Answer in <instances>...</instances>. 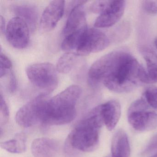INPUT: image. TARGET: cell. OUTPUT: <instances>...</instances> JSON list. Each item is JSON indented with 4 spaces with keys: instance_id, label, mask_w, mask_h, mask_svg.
Segmentation results:
<instances>
[{
    "instance_id": "11",
    "label": "cell",
    "mask_w": 157,
    "mask_h": 157,
    "mask_svg": "<svg viewBox=\"0 0 157 157\" xmlns=\"http://www.w3.org/2000/svg\"><path fill=\"white\" fill-rule=\"evenodd\" d=\"M87 1H78L74 5L68 17L63 31L65 36L87 27L86 14L83 5Z\"/></svg>"
},
{
    "instance_id": "9",
    "label": "cell",
    "mask_w": 157,
    "mask_h": 157,
    "mask_svg": "<svg viewBox=\"0 0 157 157\" xmlns=\"http://www.w3.org/2000/svg\"><path fill=\"white\" fill-rule=\"evenodd\" d=\"M64 1H53L46 7L40 20V27L44 32L53 30L63 16L65 10Z\"/></svg>"
},
{
    "instance_id": "22",
    "label": "cell",
    "mask_w": 157,
    "mask_h": 157,
    "mask_svg": "<svg viewBox=\"0 0 157 157\" xmlns=\"http://www.w3.org/2000/svg\"><path fill=\"white\" fill-rule=\"evenodd\" d=\"M12 64L9 58L1 52V69H0V77L2 78L7 73L8 71L11 70Z\"/></svg>"
},
{
    "instance_id": "3",
    "label": "cell",
    "mask_w": 157,
    "mask_h": 157,
    "mask_svg": "<svg viewBox=\"0 0 157 157\" xmlns=\"http://www.w3.org/2000/svg\"><path fill=\"white\" fill-rule=\"evenodd\" d=\"M104 124L100 105L94 108L69 135L66 147L83 152H91L97 148L100 132Z\"/></svg>"
},
{
    "instance_id": "20",
    "label": "cell",
    "mask_w": 157,
    "mask_h": 157,
    "mask_svg": "<svg viewBox=\"0 0 157 157\" xmlns=\"http://www.w3.org/2000/svg\"><path fill=\"white\" fill-rule=\"evenodd\" d=\"M144 96L148 105L157 109V87L151 86L147 88L144 92Z\"/></svg>"
},
{
    "instance_id": "30",
    "label": "cell",
    "mask_w": 157,
    "mask_h": 157,
    "mask_svg": "<svg viewBox=\"0 0 157 157\" xmlns=\"http://www.w3.org/2000/svg\"><path fill=\"white\" fill-rule=\"evenodd\" d=\"M151 157H157V152H156V153H155L154 155H152V156Z\"/></svg>"
},
{
    "instance_id": "29",
    "label": "cell",
    "mask_w": 157,
    "mask_h": 157,
    "mask_svg": "<svg viewBox=\"0 0 157 157\" xmlns=\"http://www.w3.org/2000/svg\"><path fill=\"white\" fill-rule=\"evenodd\" d=\"M155 47H156V48L157 49V39H156L155 41Z\"/></svg>"
},
{
    "instance_id": "26",
    "label": "cell",
    "mask_w": 157,
    "mask_h": 157,
    "mask_svg": "<svg viewBox=\"0 0 157 157\" xmlns=\"http://www.w3.org/2000/svg\"><path fill=\"white\" fill-rule=\"evenodd\" d=\"M156 151H157V134L153 136L150 140L142 154L147 155Z\"/></svg>"
},
{
    "instance_id": "14",
    "label": "cell",
    "mask_w": 157,
    "mask_h": 157,
    "mask_svg": "<svg viewBox=\"0 0 157 157\" xmlns=\"http://www.w3.org/2000/svg\"><path fill=\"white\" fill-rule=\"evenodd\" d=\"M112 157H130V147L126 133L122 129L117 130L112 138Z\"/></svg>"
},
{
    "instance_id": "25",
    "label": "cell",
    "mask_w": 157,
    "mask_h": 157,
    "mask_svg": "<svg viewBox=\"0 0 157 157\" xmlns=\"http://www.w3.org/2000/svg\"><path fill=\"white\" fill-rule=\"evenodd\" d=\"M142 7L143 10L149 14H157V1H142Z\"/></svg>"
},
{
    "instance_id": "8",
    "label": "cell",
    "mask_w": 157,
    "mask_h": 157,
    "mask_svg": "<svg viewBox=\"0 0 157 157\" xmlns=\"http://www.w3.org/2000/svg\"><path fill=\"white\" fill-rule=\"evenodd\" d=\"M125 4L124 1H111L109 5L96 19L94 27L108 28L115 25L123 16Z\"/></svg>"
},
{
    "instance_id": "24",
    "label": "cell",
    "mask_w": 157,
    "mask_h": 157,
    "mask_svg": "<svg viewBox=\"0 0 157 157\" xmlns=\"http://www.w3.org/2000/svg\"><path fill=\"white\" fill-rule=\"evenodd\" d=\"M111 1H96L92 4L90 10L93 13L101 14L107 7Z\"/></svg>"
},
{
    "instance_id": "6",
    "label": "cell",
    "mask_w": 157,
    "mask_h": 157,
    "mask_svg": "<svg viewBox=\"0 0 157 157\" xmlns=\"http://www.w3.org/2000/svg\"><path fill=\"white\" fill-rule=\"evenodd\" d=\"M109 44L106 35L94 28H87L76 50L78 56H86L105 49Z\"/></svg>"
},
{
    "instance_id": "16",
    "label": "cell",
    "mask_w": 157,
    "mask_h": 157,
    "mask_svg": "<svg viewBox=\"0 0 157 157\" xmlns=\"http://www.w3.org/2000/svg\"><path fill=\"white\" fill-rule=\"evenodd\" d=\"M13 10L17 16L23 19L32 30H34L37 23V11L29 5H17L13 7Z\"/></svg>"
},
{
    "instance_id": "13",
    "label": "cell",
    "mask_w": 157,
    "mask_h": 157,
    "mask_svg": "<svg viewBox=\"0 0 157 157\" xmlns=\"http://www.w3.org/2000/svg\"><path fill=\"white\" fill-rule=\"evenodd\" d=\"M58 150L57 141L48 138L36 139L31 146V151L34 157H55Z\"/></svg>"
},
{
    "instance_id": "12",
    "label": "cell",
    "mask_w": 157,
    "mask_h": 157,
    "mask_svg": "<svg viewBox=\"0 0 157 157\" xmlns=\"http://www.w3.org/2000/svg\"><path fill=\"white\" fill-rule=\"evenodd\" d=\"M100 106L104 124L108 130H113L118 123L121 116L120 104L115 100H111L100 105Z\"/></svg>"
},
{
    "instance_id": "17",
    "label": "cell",
    "mask_w": 157,
    "mask_h": 157,
    "mask_svg": "<svg viewBox=\"0 0 157 157\" xmlns=\"http://www.w3.org/2000/svg\"><path fill=\"white\" fill-rule=\"evenodd\" d=\"M78 56L76 52H67L63 54L57 62L58 72L62 74H67L71 71L77 63Z\"/></svg>"
},
{
    "instance_id": "2",
    "label": "cell",
    "mask_w": 157,
    "mask_h": 157,
    "mask_svg": "<svg viewBox=\"0 0 157 157\" xmlns=\"http://www.w3.org/2000/svg\"><path fill=\"white\" fill-rule=\"evenodd\" d=\"M82 92L79 86L72 85L48 99L42 123L47 125H59L73 121L77 115L76 104Z\"/></svg>"
},
{
    "instance_id": "7",
    "label": "cell",
    "mask_w": 157,
    "mask_h": 157,
    "mask_svg": "<svg viewBox=\"0 0 157 157\" xmlns=\"http://www.w3.org/2000/svg\"><path fill=\"white\" fill-rule=\"evenodd\" d=\"M7 40L13 47L23 49L29 42V28L26 22L18 16L10 20L6 28Z\"/></svg>"
},
{
    "instance_id": "4",
    "label": "cell",
    "mask_w": 157,
    "mask_h": 157,
    "mask_svg": "<svg viewBox=\"0 0 157 157\" xmlns=\"http://www.w3.org/2000/svg\"><path fill=\"white\" fill-rule=\"evenodd\" d=\"M26 75L35 87L47 95L57 87L59 78L56 67L50 63L32 64L27 67Z\"/></svg>"
},
{
    "instance_id": "19",
    "label": "cell",
    "mask_w": 157,
    "mask_h": 157,
    "mask_svg": "<svg viewBox=\"0 0 157 157\" xmlns=\"http://www.w3.org/2000/svg\"><path fill=\"white\" fill-rule=\"evenodd\" d=\"M87 28L88 27L71 33L65 36L61 45L62 50L69 52L74 49L76 50L83 33Z\"/></svg>"
},
{
    "instance_id": "21",
    "label": "cell",
    "mask_w": 157,
    "mask_h": 157,
    "mask_svg": "<svg viewBox=\"0 0 157 157\" xmlns=\"http://www.w3.org/2000/svg\"><path fill=\"white\" fill-rule=\"evenodd\" d=\"M10 117V112L7 103L3 98L2 94H1V103H0V124L1 125L5 124L8 123Z\"/></svg>"
},
{
    "instance_id": "27",
    "label": "cell",
    "mask_w": 157,
    "mask_h": 157,
    "mask_svg": "<svg viewBox=\"0 0 157 157\" xmlns=\"http://www.w3.org/2000/svg\"><path fill=\"white\" fill-rule=\"evenodd\" d=\"M16 88V81L13 72L11 71L9 82V90L10 92H14Z\"/></svg>"
},
{
    "instance_id": "15",
    "label": "cell",
    "mask_w": 157,
    "mask_h": 157,
    "mask_svg": "<svg viewBox=\"0 0 157 157\" xmlns=\"http://www.w3.org/2000/svg\"><path fill=\"white\" fill-rule=\"evenodd\" d=\"M140 52L146 62L149 83L157 82V55L151 48L143 47Z\"/></svg>"
},
{
    "instance_id": "5",
    "label": "cell",
    "mask_w": 157,
    "mask_h": 157,
    "mask_svg": "<svg viewBox=\"0 0 157 157\" xmlns=\"http://www.w3.org/2000/svg\"><path fill=\"white\" fill-rule=\"evenodd\" d=\"M48 100L46 94H40L22 106L15 116L17 124L28 128L42 123Z\"/></svg>"
},
{
    "instance_id": "1",
    "label": "cell",
    "mask_w": 157,
    "mask_h": 157,
    "mask_svg": "<svg viewBox=\"0 0 157 157\" xmlns=\"http://www.w3.org/2000/svg\"><path fill=\"white\" fill-rule=\"evenodd\" d=\"M93 85L103 84L118 93L129 92L141 82L148 83L147 74L137 60L125 50L110 52L97 59L88 72Z\"/></svg>"
},
{
    "instance_id": "10",
    "label": "cell",
    "mask_w": 157,
    "mask_h": 157,
    "mask_svg": "<svg viewBox=\"0 0 157 157\" xmlns=\"http://www.w3.org/2000/svg\"><path fill=\"white\" fill-rule=\"evenodd\" d=\"M128 119L130 125L140 132L151 131L157 128V113L144 111L128 113Z\"/></svg>"
},
{
    "instance_id": "18",
    "label": "cell",
    "mask_w": 157,
    "mask_h": 157,
    "mask_svg": "<svg viewBox=\"0 0 157 157\" xmlns=\"http://www.w3.org/2000/svg\"><path fill=\"white\" fill-rule=\"evenodd\" d=\"M1 146L11 153H23L26 150L25 139L23 135H19L15 138L1 142Z\"/></svg>"
},
{
    "instance_id": "23",
    "label": "cell",
    "mask_w": 157,
    "mask_h": 157,
    "mask_svg": "<svg viewBox=\"0 0 157 157\" xmlns=\"http://www.w3.org/2000/svg\"><path fill=\"white\" fill-rule=\"evenodd\" d=\"M148 104L144 98L138 99L131 104L128 108V113L135 111H144L147 110Z\"/></svg>"
},
{
    "instance_id": "28",
    "label": "cell",
    "mask_w": 157,
    "mask_h": 157,
    "mask_svg": "<svg viewBox=\"0 0 157 157\" xmlns=\"http://www.w3.org/2000/svg\"><path fill=\"white\" fill-rule=\"evenodd\" d=\"M0 28H1V33L2 34L3 33L6 32L5 29V21L4 18L2 16H1V24H0Z\"/></svg>"
}]
</instances>
